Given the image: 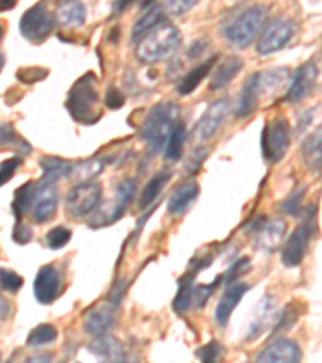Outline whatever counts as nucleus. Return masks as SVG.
<instances>
[{"instance_id": "obj_50", "label": "nucleus", "mask_w": 322, "mask_h": 363, "mask_svg": "<svg viewBox=\"0 0 322 363\" xmlns=\"http://www.w3.org/2000/svg\"><path fill=\"white\" fill-rule=\"evenodd\" d=\"M15 0H10V2H7V0H0V11H7V10H11L15 9Z\"/></svg>"}, {"instance_id": "obj_4", "label": "nucleus", "mask_w": 322, "mask_h": 363, "mask_svg": "<svg viewBox=\"0 0 322 363\" xmlns=\"http://www.w3.org/2000/svg\"><path fill=\"white\" fill-rule=\"evenodd\" d=\"M268 9L265 5H251L242 13L237 15L224 29V36L229 44L245 49L256 39L266 21Z\"/></svg>"}, {"instance_id": "obj_6", "label": "nucleus", "mask_w": 322, "mask_h": 363, "mask_svg": "<svg viewBox=\"0 0 322 363\" xmlns=\"http://www.w3.org/2000/svg\"><path fill=\"white\" fill-rule=\"evenodd\" d=\"M290 147V125L284 118H274L263 128L261 150L268 162H280Z\"/></svg>"}, {"instance_id": "obj_9", "label": "nucleus", "mask_w": 322, "mask_h": 363, "mask_svg": "<svg viewBox=\"0 0 322 363\" xmlns=\"http://www.w3.org/2000/svg\"><path fill=\"white\" fill-rule=\"evenodd\" d=\"M314 231V215H309L308 220L304 221L303 225L298 226L297 230H294V233L290 234L289 239H287L284 244L280 259H282V263L285 267L295 268L300 265L304 254H306L309 241H311Z\"/></svg>"}, {"instance_id": "obj_33", "label": "nucleus", "mask_w": 322, "mask_h": 363, "mask_svg": "<svg viewBox=\"0 0 322 363\" xmlns=\"http://www.w3.org/2000/svg\"><path fill=\"white\" fill-rule=\"evenodd\" d=\"M0 144L10 145V147L18 149L20 152H25V154L31 152V145L18 136L13 123H0Z\"/></svg>"}, {"instance_id": "obj_11", "label": "nucleus", "mask_w": 322, "mask_h": 363, "mask_svg": "<svg viewBox=\"0 0 322 363\" xmlns=\"http://www.w3.org/2000/svg\"><path fill=\"white\" fill-rule=\"evenodd\" d=\"M231 102L227 97L218 99L213 104L208 105L207 112L202 115V118L193 128V136L197 140H208L212 139L224 123L227 113H229Z\"/></svg>"}, {"instance_id": "obj_53", "label": "nucleus", "mask_w": 322, "mask_h": 363, "mask_svg": "<svg viewBox=\"0 0 322 363\" xmlns=\"http://www.w3.org/2000/svg\"><path fill=\"white\" fill-rule=\"evenodd\" d=\"M0 301H2V298H0Z\"/></svg>"}, {"instance_id": "obj_13", "label": "nucleus", "mask_w": 322, "mask_h": 363, "mask_svg": "<svg viewBox=\"0 0 322 363\" xmlns=\"http://www.w3.org/2000/svg\"><path fill=\"white\" fill-rule=\"evenodd\" d=\"M58 205V191L55 184L40 183L36 187V196H34L31 216L36 223H49L57 213Z\"/></svg>"}, {"instance_id": "obj_20", "label": "nucleus", "mask_w": 322, "mask_h": 363, "mask_svg": "<svg viewBox=\"0 0 322 363\" xmlns=\"http://www.w3.org/2000/svg\"><path fill=\"white\" fill-rule=\"evenodd\" d=\"M243 68V60L237 55L227 57L224 62L219 63L218 67L214 68L213 76H212V83H209V89L218 91L221 87H224L226 84H229L231 81L236 78V76L242 72Z\"/></svg>"}, {"instance_id": "obj_24", "label": "nucleus", "mask_w": 322, "mask_h": 363, "mask_svg": "<svg viewBox=\"0 0 322 363\" xmlns=\"http://www.w3.org/2000/svg\"><path fill=\"white\" fill-rule=\"evenodd\" d=\"M39 165H40V169H42V181L44 183H50V184H55L58 179L69 177V173H71V168H73L71 162L55 155H49V157H44V159H40Z\"/></svg>"}, {"instance_id": "obj_43", "label": "nucleus", "mask_w": 322, "mask_h": 363, "mask_svg": "<svg viewBox=\"0 0 322 363\" xmlns=\"http://www.w3.org/2000/svg\"><path fill=\"white\" fill-rule=\"evenodd\" d=\"M125 101H126L125 94H122V92L118 89V87H115V86L108 87V89H107V96H105V105H107V107H108L110 110H118V108H121L122 105H125Z\"/></svg>"}, {"instance_id": "obj_28", "label": "nucleus", "mask_w": 322, "mask_h": 363, "mask_svg": "<svg viewBox=\"0 0 322 363\" xmlns=\"http://www.w3.org/2000/svg\"><path fill=\"white\" fill-rule=\"evenodd\" d=\"M193 279L195 274L192 273H185L183 278H179V289L173 302V308L178 315L189 312L193 306Z\"/></svg>"}, {"instance_id": "obj_46", "label": "nucleus", "mask_w": 322, "mask_h": 363, "mask_svg": "<svg viewBox=\"0 0 322 363\" xmlns=\"http://www.w3.org/2000/svg\"><path fill=\"white\" fill-rule=\"evenodd\" d=\"M195 2H184V0H180V2H168L165 5H161L163 10H165V13L169 15H174V16H183L185 11H189Z\"/></svg>"}, {"instance_id": "obj_18", "label": "nucleus", "mask_w": 322, "mask_h": 363, "mask_svg": "<svg viewBox=\"0 0 322 363\" xmlns=\"http://www.w3.org/2000/svg\"><path fill=\"white\" fill-rule=\"evenodd\" d=\"M116 323V312L113 306H105V307H98L96 310H91L87 313V317L84 320V331L91 336H103L107 335V331H110L111 328Z\"/></svg>"}, {"instance_id": "obj_16", "label": "nucleus", "mask_w": 322, "mask_h": 363, "mask_svg": "<svg viewBox=\"0 0 322 363\" xmlns=\"http://www.w3.org/2000/svg\"><path fill=\"white\" fill-rule=\"evenodd\" d=\"M248 289H250L248 284L236 281V283L229 284V288L224 291V294H222V297L219 298L218 307H216V320H218V323L221 326L227 325L232 312L236 310L240 301H242V297L247 294Z\"/></svg>"}, {"instance_id": "obj_40", "label": "nucleus", "mask_w": 322, "mask_h": 363, "mask_svg": "<svg viewBox=\"0 0 322 363\" xmlns=\"http://www.w3.org/2000/svg\"><path fill=\"white\" fill-rule=\"evenodd\" d=\"M221 281H222V278L218 277L214 279V283H212V284L193 286V303H195V307L203 308L205 306H207L209 296H212L213 292L218 289Z\"/></svg>"}, {"instance_id": "obj_19", "label": "nucleus", "mask_w": 322, "mask_h": 363, "mask_svg": "<svg viewBox=\"0 0 322 363\" xmlns=\"http://www.w3.org/2000/svg\"><path fill=\"white\" fill-rule=\"evenodd\" d=\"M89 350L97 357L98 363H122L125 360L122 345L111 336H98L96 341L91 342Z\"/></svg>"}, {"instance_id": "obj_27", "label": "nucleus", "mask_w": 322, "mask_h": 363, "mask_svg": "<svg viewBox=\"0 0 322 363\" xmlns=\"http://www.w3.org/2000/svg\"><path fill=\"white\" fill-rule=\"evenodd\" d=\"M303 162L311 172H321V157H322V145H321V128L313 133L311 136L304 139L301 145Z\"/></svg>"}, {"instance_id": "obj_29", "label": "nucleus", "mask_w": 322, "mask_h": 363, "mask_svg": "<svg viewBox=\"0 0 322 363\" xmlns=\"http://www.w3.org/2000/svg\"><path fill=\"white\" fill-rule=\"evenodd\" d=\"M57 15L67 28H79L86 23V7L81 2H63L57 9Z\"/></svg>"}, {"instance_id": "obj_17", "label": "nucleus", "mask_w": 322, "mask_h": 363, "mask_svg": "<svg viewBox=\"0 0 322 363\" xmlns=\"http://www.w3.org/2000/svg\"><path fill=\"white\" fill-rule=\"evenodd\" d=\"M198 194H200V187L193 181L174 187L168 199V213L173 216L184 215L190 208V205L197 201Z\"/></svg>"}, {"instance_id": "obj_5", "label": "nucleus", "mask_w": 322, "mask_h": 363, "mask_svg": "<svg viewBox=\"0 0 322 363\" xmlns=\"http://www.w3.org/2000/svg\"><path fill=\"white\" fill-rule=\"evenodd\" d=\"M100 183H83L76 184L67 194V212L76 220L86 218L100 207L102 202Z\"/></svg>"}, {"instance_id": "obj_3", "label": "nucleus", "mask_w": 322, "mask_h": 363, "mask_svg": "<svg viewBox=\"0 0 322 363\" xmlns=\"http://www.w3.org/2000/svg\"><path fill=\"white\" fill-rule=\"evenodd\" d=\"M98 107L97 76L92 72L76 81L67 99V108L71 118L81 125H93L100 120L102 112Z\"/></svg>"}, {"instance_id": "obj_1", "label": "nucleus", "mask_w": 322, "mask_h": 363, "mask_svg": "<svg viewBox=\"0 0 322 363\" xmlns=\"http://www.w3.org/2000/svg\"><path fill=\"white\" fill-rule=\"evenodd\" d=\"M180 43H183L180 31L166 21L137 40L136 57L142 63L163 62L178 52Z\"/></svg>"}, {"instance_id": "obj_32", "label": "nucleus", "mask_w": 322, "mask_h": 363, "mask_svg": "<svg viewBox=\"0 0 322 363\" xmlns=\"http://www.w3.org/2000/svg\"><path fill=\"white\" fill-rule=\"evenodd\" d=\"M185 136H187L185 125L183 120H179L178 125L173 128V131L168 138V143L165 145V157L169 162H178L180 157H183Z\"/></svg>"}, {"instance_id": "obj_39", "label": "nucleus", "mask_w": 322, "mask_h": 363, "mask_svg": "<svg viewBox=\"0 0 322 363\" xmlns=\"http://www.w3.org/2000/svg\"><path fill=\"white\" fill-rule=\"evenodd\" d=\"M304 192H306V186L297 187V189L285 199L282 205H280V210H282V212L287 215L300 213L301 212V199L304 196Z\"/></svg>"}, {"instance_id": "obj_10", "label": "nucleus", "mask_w": 322, "mask_h": 363, "mask_svg": "<svg viewBox=\"0 0 322 363\" xmlns=\"http://www.w3.org/2000/svg\"><path fill=\"white\" fill-rule=\"evenodd\" d=\"M136 191H137V179L129 178V179L121 181L115 189V199H113V203H111V207L108 205L103 212H100V215L96 216V218L92 220L96 221V223H92L91 226L100 228L103 225L115 223V221H118L121 216H125L127 207L132 203L134 197H136Z\"/></svg>"}, {"instance_id": "obj_45", "label": "nucleus", "mask_w": 322, "mask_h": 363, "mask_svg": "<svg viewBox=\"0 0 322 363\" xmlns=\"http://www.w3.org/2000/svg\"><path fill=\"white\" fill-rule=\"evenodd\" d=\"M298 320V312L294 308V306H289L282 310V315H280V320L277 321L276 331H285L289 328L294 326L295 321Z\"/></svg>"}, {"instance_id": "obj_34", "label": "nucleus", "mask_w": 322, "mask_h": 363, "mask_svg": "<svg viewBox=\"0 0 322 363\" xmlns=\"http://www.w3.org/2000/svg\"><path fill=\"white\" fill-rule=\"evenodd\" d=\"M58 331L54 325L42 323L34 328V330L29 333L28 336V345H33V347H39V345H47L52 344L57 339Z\"/></svg>"}, {"instance_id": "obj_47", "label": "nucleus", "mask_w": 322, "mask_h": 363, "mask_svg": "<svg viewBox=\"0 0 322 363\" xmlns=\"http://www.w3.org/2000/svg\"><path fill=\"white\" fill-rule=\"evenodd\" d=\"M31 239H33L31 228L25 223H21V221H18V225H16V228L13 230V241L16 244L25 245L28 242H31Z\"/></svg>"}, {"instance_id": "obj_2", "label": "nucleus", "mask_w": 322, "mask_h": 363, "mask_svg": "<svg viewBox=\"0 0 322 363\" xmlns=\"http://www.w3.org/2000/svg\"><path fill=\"white\" fill-rule=\"evenodd\" d=\"M179 120L180 110L178 107V104H156L155 107L150 110L149 115L145 116L142 126H140L139 136L149 144L150 150L156 154V152H160L165 147L169 134H171L173 128L178 125Z\"/></svg>"}, {"instance_id": "obj_48", "label": "nucleus", "mask_w": 322, "mask_h": 363, "mask_svg": "<svg viewBox=\"0 0 322 363\" xmlns=\"http://www.w3.org/2000/svg\"><path fill=\"white\" fill-rule=\"evenodd\" d=\"M54 359H52L50 354H42V355H34L29 357L28 360H25V363H52Z\"/></svg>"}, {"instance_id": "obj_49", "label": "nucleus", "mask_w": 322, "mask_h": 363, "mask_svg": "<svg viewBox=\"0 0 322 363\" xmlns=\"http://www.w3.org/2000/svg\"><path fill=\"white\" fill-rule=\"evenodd\" d=\"M203 47H205V44H203V43H200V40H197V43H195V44H193V45L190 47V50H189V54H190V58H193V57H197L198 54H202Z\"/></svg>"}, {"instance_id": "obj_35", "label": "nucleus", "mask_w": 322, "mask_h": 363, "mask_svg": "<svg viewBox=\"0 0 322 363\" xmlns=\"http://www.w3.org/2000/svg\"><path fill=\"white\" fill-rule=\"evenodd\" d=\"M25 284V279L20 277L18 273L13 270H7V268H0V286L10 294H16Z\"/></svg>"}, {"instance_id": "obj_8", "label": "nucleus", "mask_w": 322, "mask_h": 363, "mask_svg": "<svg viewBox=\"0 0 322 363\" xmlns=\"http://www.w3.org/2000/svg\"><path fill=\"white\" fill-rule=\"evenodd\" d=\"M295 34V23L287 18H276L263 29L256 50L260 55H272L282 50Z\"/></svg>"}, {"instance_id": "obj_44", "label": "nucleus", "mask_w": 322, "mask_h": 363, "mask_svg": "<svg viewBox=\"0 0 322 363\" xmlns=\"http://www.w3.org/2000/svg\"><path fill=\"white\" fill-rule=\"evenodd\" d=\"M207 155H208V149H203V147H198L192 152V155L189 157V163H185V168L189 173H197L198 169L202 168L203 162L207 160Z\"/></svg>"}, {"instance_id": "obj_51", "label": "nucleus", "mask_w": 322, "mask_h": 363, "mask_svg": "<svg viewBox=\"0 0 322 363\" xmlns=\"http://www.w3.org/2000/svg\"><path fill=\"white\" fill-rule=\"evenodd\" d=\"M4 33H5V23L0 21V40L4 38Z\"/></svg>"}, {"instance_id": "obj_14", "label": "nucleus", "mask_w": 322, "mask_h": 363, "mask_svg": "<svg viewBox=\"0 0 322 363\" xmlns=\"http://www.w3.org/2000/svg\"><path fill=\"white\" fill-rule=\"evenodd\" d=\"M300 345L292 339H276L256 357V363H300Z\"/></svg>"}, {"instance_id": "obj_30", "label": "nucleus", "mask_w": 322, "mask_h": 363, "mask_svg": "<svg viewBox=\"0 0 322 363\" xmlns=\"http://www.w3.org/2000/svg\"><path fill=\"white\" fill-rule=\"evenodd\" d=\"M169 178H171V173L161 172V173L155 174V177L149 181L147 186L144 187L142 194H140V199H139V208L140 210L149 208L150 205L156 201V197L160 196V192L163 191V187L166 186Z\"/></svg>"}, {"instance_id": "obj_38", "label": "nucleus", "mask_w": 322, "mask_h": 363, "mask_svg": "<svg viewBox=\"0 0 322 363\" xmlns=\"http://www.w3.org/2000/svg\"><path fill=\"white\" fill-rule=\"evenodd\" d=\"M49 76V69L42 67H25L16 72V78L25 84H34L44 81Z\"/></svg>"}, {"instance_id": "obj_37", "label": "nucleus", "mask_w": 322, "mask_h": 363, "mask_svg": "<svg viewBox=\"0 0 322 363\" xmlns=\"http://www.w3.org/2000/svg\"><path fill=\"white\" fill-rule=\"evenodd\" d=\"M69 239H71V231L67 230V228L63 226H55L54 230H50L47 233V245H49L50 249L58 250V249H63L64 245L69 242Z\"/></svg>"}, {"instance_id": "obj_41", "label": "nucleus", "mask_w": 322, "mask_h": 363, "mask_svg": "<svg viewBox=\"0 0 322 363\" xmlns=\"http://www.w3.org/2000/svg\"><path fill=\"white\" fill-rule=\"evenodd\" d=\"M21 163H23V160L20 159V157H11V159H7L0 163V187H2L4 184H7L8 181L13 178L16 168H18Z\"/></svg>"}, {"instance_id": "obj_42", "label": "nucleus", "mask_w": 322, "mask_h": 363, "mask_svg": "<svg viewBox=\"0 0 322 363\" xmlns=\"http://www.w3.org/2000/svg\"><path fill=\"white\" fill-rule=\"evenodd\" d=\"M250 268V259L248 257H243V259L237 260L234 265L229 268V270L226 272L224 274V281L227 284H232L236 283V281L242 277V274H245V272H247Z\"/></svg>"}, {"instance_id": "obj_52", "label": "nucleus", "mask_w": 322, "mask_h": 363, "mask_svg": "<svg viewBox=\"0 0 322 363\" xmlns=\"http://www.w3.org/2000/svg\"><path fill=\"white\" fill-rule=\"evenodd\" d=\"M4 63H5V57L0 54V72H2V68H4Z\"/></svg>"}, {"instance_id": "obj_23", "label": "nucleus", "mask_w": 322, "mask_h": 363, "mask_svg": "<svg viewBox=\"0 0 322 363\" xmlns=\"http://www.w3.org/2000/svg\"><path fill=\"white\" fill-rule=\"evenodd\" d=\"M216 60H218V55L208 58L207 62H203V63H200V65H197L195 68L190 69V72L179 81V84H178L179 96H190V94L202 84V81L207 78L209 72H212V68L216 63Z\"/></svg>"}, {"instance_id": "obj_7", "label": "nucleus", "mask_w": 322, "mask_h": 363, "mask_svg": "<svg viewBox=\"0 0 322 363\" xmlns=\"http://www.w3.org/2000/svg\"><path fill=\"white\" fill-rule=\"evenodd\" d=\"M55 26V18L44 4H36L25 11L20 20V31L29 43L40 44L50 36Z\"/></svg>"}, {"instance_id": "obj_26", "label": "nucleus", "mask_w": 322, "mask_h": 363, "mask_svg": "<svg viewBox=\"0 0 322 363\" xmlns=\"http://www.w3.org/2000/svg\"><path fill=\"white\" fill-rule=\"evenodd\" d=\"M36 187H38L36 183L28 181V183H25L16 189L13 202H11V210H13L15 218L18 221H21L23 216H25L28 212H31L34 196H36Z\"/></svg>"}, {"instance_id": "obj_21", "label": "nucleus", "mask_w": 322, "mask_h": 363, "mask_svg": "<svg viewBox=\"0 0 322 363\" xmlns=\"http://www.w3.org/2000/svg\"><path fill=\"white\" fill-rule=\"evenodd\" d=\"M287 230V225L282 220H272L269 223H263L261 230L256 236V245L263 250L274 252L277 247L280 241L284 239V234Z\"/></svg>"}, {"instance_id": "obj_12", "label": "nucleus", "mask_w": 322, "mask_h": 363, "mask_svg": "<svg viewBox=\"0 0 322 363\" xmlns=\"http://www.w3.org/2000/svg\"><path fill=\"white\" fill-rule=\"evenodd\" d=\"M318 76L319 69L313 62L303 63L301 67H298L294 73V78H292L289 91H287L285 101L290 104H298L308 99L313 94L316 83H318Z\"/></svg>"}, {"instance_id": "obj_36", "label": "nucleus", "mask_w": 322, "mask_h": 363, "mask_svg": "<svg viewBox=\"0 0 322 363\" xmlns=\"http://www.w3.org/2000/svg\"><path fill=\"white\" fill-rule=\"evenodd\" d=\"M222 345L218 341H212L197 349V357L200 363H218L222 357Z\"/></svg>"}, {"instance_id": "obj_31", "label": "nucleus", "mask_w": 322, "mask_h": 363, "mask_svg": "<svg viewBox=\"0 0 322 363\" xmlns=\"http://www.w3.org/2000/svg\"><path fill=\"white\" fill-rule=\"evenodd\" d=\"M103 167L105 165L100 159H91L86 162H79V163H76V165H73L69 177L76 181V184L91 183V181L96 179L98 174L103 172Z\"/></svg>"}, {"instance_id": "obj_15", "label": "nucleus", "mask_w": 322, "mask_h": 363, "mask_svg": "<svg viewBox=\"0 0 322 363\" xmlns=\"http://www.w3.org/2000/svg\"><path fill=\"white\" fill-rule=\"evenodd\" d=\"M62 291V274L54 265H45L39 270L34 281V296L38 302L49 306Z\"/></svg>"}, {"instance_id": "obj_22", "label": "nucleus", "mask_w": 322, "mask_h": 363, "mask_svg": "<svg viewBox=\"0 0 322 363\" xmlns=\"http://www.w3.org/2000/svg\"><path fill=\"white\" fill-rule=\"evenodd\" d=\"M258 101H260V96H258V73H255L248 76V79L245 81L242 87V92H240L236 110L237 118H247L248 115L253 113L258 107Z\"/></svg>"}, {"instance_id": "obj_25", "label": "nucleus", "mask_w": 322, "mask_h": 363, "mask_svg": "<svg viewBox=\"0 0 322 363\" xmlns=\"http://www.w3.org/2000/svg\"><path fill=\"white\" fill-rule=\"evenodd\" d=\"M168 21V15L165 13L161 5L151 4L150 9L145 11L136 25H134L132 29V40H139L142 36H145L151 29L163 25V23Z\"/></svg>"}]
</instances>
